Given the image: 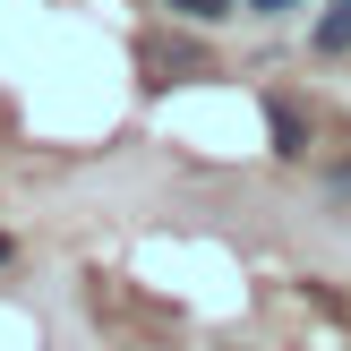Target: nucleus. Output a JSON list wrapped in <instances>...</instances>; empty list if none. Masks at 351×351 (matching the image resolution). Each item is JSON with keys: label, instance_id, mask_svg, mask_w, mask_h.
Instances as JSON below:
<instances>
[{"label": "nucleus", "instance_id": "1", "mask_svg": "<svg viewBox=\"0 0 351 351\" xmlns=\"http://www.w3.org/2000/svg\"><path fill=\"white\" fill-rule=\"evenodd\" d=\"M317 51H351V0H335V9L317 17Z\"/></svg>", "mask_w": 351, "mask_h": 351}, {"label": "nucleus", "instance_id": "2", "mask_svg": "<svg viewBox=\"0 0 351 351\" xmlns=\"http://www.w3.org/2000/svg\"><path fill=\"white\" fill-rule=\"evenodd\" d=\"M274 154H300V112L291 103H274Z\"/></svg>", "mask_w": 351, "mask_h": 351}, {"label": "nucleus", "instance_id": "3", "mask_svg": "<svg viewBox=\"0 0 351 351\" xmlns=\"http://www.w3.org/2000/svg\"><path fill=\"white\" fill-rule=\"evenodd\" d=\"M163 9H180V17H197V26H215V17H232V0H163Z\"/></svg>", "mask_w": 351, "mask_h": 351}, {"label": "nucleus", "instance_id": "4", "mask_svg": "<svg viewBox=\"0 0 351 351\" xmlns=\"http://www.w3.org/2000/svg\"><path fill=\"white\" fill-rule=\"evenodd\" d=\"M249 9H257V17H291L300 0H249Z\"/></svg>", "mask_w": 351, "mask_h": 351}, {"label": "nucleus", "instance_id": "5", "mask_svg": "<svg viewBox=\"0 0 351 351\" xmlns=\"http://www.w3.org/2000/svg\"><path fill=\"white\" fill-rule=\"evenodd\" d=\"M343 189H351V171H343Z\"/></svg>", "mask_w": 351, "mask_h": 351}]
</instances>
